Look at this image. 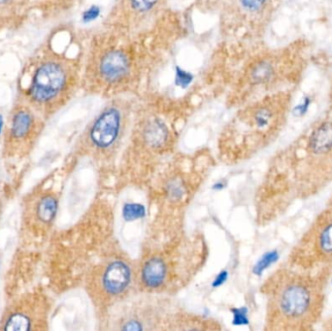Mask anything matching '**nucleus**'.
Masks as SVG:
<instances>
[{"instance_id": "obj_9", "label": "nucleus", "mask_w": 332, "mask_h": 331, "mask_svg": "<svg viewBox=\"0 0 332 331\" xmlns=\"http://www.w3.org/2000/svg\"><path fill=\"white\" fill-rule=\"evenodd\" d=\"M67 83V72L61 63L49 61L38 68L31 86V96L42 108L50 106Z\"/></svg>"}, {"instance_id": "obj_12", "label": "nucleus", "mask_w": 332, "mask_h": 331, "mask_svg": "<svg viewBox=\"0 0 332 331\" xmlns=\"http://www.w3.org/2000/svg\"><path fill=\"white\" fill-rule=\"evenodd\" d=\"M274 71H275V69L270 62H267V61L260 62L256 65V67H255V69L252 73V79L257 84L263 83L273 77Z\"/></svg>"}, {"instance_id": "obj_10", "label": "nucleus", "mask_w": 332, "mask_h": 331, "mask_svg": "<svg viewBox=\"0 0 332 331\" xmlns=\"http://www.w3.org/2000/svg\"><path fill=\"white\" fill-rule=\"evenodd\" d=\"M122 112L117 107H108L103 111L89 127L88 143L96 151L111 148L118 140L122 130Z\"/></svg>"}, {"instance_id": "obj_3", "label": "nucleus", "mask_w": 332, "mask_h": 331, "mask_svg": "<svg viewBox=\"0 0 332 331\" xmlns=\"http://www.w3.org/2000/svg\"><path fill=\"white\" fill-rule=\"evenodd\" d=\"M330 271L281 268L266 284V325L271 330H308L320 320Z\"/></svg>"}, {"instance_id": "obj_6", "label": "nucleus", "mask_w": 332, "mask_h": 331, "mask_svg": "<svg viewBox=\"0 0 332 331\" xmlns=\"http://www.w3.org/2000/svg\"><path fill=\"white\" fill-rule=\"evenodd\" d=\"M288 265L302 271H330L332 267V209L320 215L293 248Z\"/></svg>"}, {"instance_id": "obj_16", "label": "nucleus", "mask_w": 332, "mask_h": 331, "mask_svg": "<svg viewBox=\"0 0 332 331\" xmlns=\"http://www.w3.org/2000/svg\"><path fill=\"white\" fill-rule=\"evenodd\" d=\"M190 80H191V76H190V74L188 73V72L183 71V70L177 71V79H176V81H177L178 85H180L182 87H187L188 84H189Z\"/></svg>"}, {"instance_id": "obj_20", "label": "nucleus", "mask_w": 332, "mask_h": 331, "mask_svg": "<svg viewBox=\"0 0 332 331\" xmlns=\"http://www.w3.org/2000/svg\"><path fill=\"white\" fill-rule=\"evenodd\" d=\"M330 323H331V324H332V322H330ZM331 328H332V326H331Z\"/></svg>"}, {"instance_id": "obj_18", "label": "nucleus", "mask_w": 332, "mask_h": 331, "mask_svg": "<svg viewBox=\"0 0 332 331\" xmlns=\"http://www.w3.org/2000/svg\"><path fill=\"white\" fill-rule=\"evenodd\" d=\"M2 213H3V199L0 195V220H1V217H2Z\"/></svg>"}, {"instance_id": "obj_13", "label": "nucleus", "mask_w": 332, "mask_h": 331, "mask_svg": "<svg viewBox=\"0 0 332 331\" xmlns=\"http://www.w3.org/2000/svg\"><path fill=\"white\" fill-rule=\"evenodd\" d=\"M144 208L142 205L130 203L124 206L122 214L126 221H134L144 216Z\"/></svg>"}, {"instance_id": "obj_8", "label": "nucleus", "mask_w": 332, "mask_h": 331, "mask_svg": "<svg viewBox=\"0 0 332 331\" xmlns=\"http://www.w3.org/2000/svg\"><path fill=\"white\" fill-rule=\"evenodd\" d=\"M132 268L120 257H110L97 265L85 281L91 297L105 303L116 302L131 286Z\"/></svg>"}, {"instance_id": "obj_4", "label": "nucleus", "mask_w": 332, "mask_h": 331, "mask_svg": "<svg viewBox=\"0 0 332 331\" xmlns=\"http://www.w3.org/2000/svg\"><path fill=\"white\" fill-rule=\"evenodd\" d=\"M288 93H278L247 111L229 135L222 140L220 152L227 161H240L271 143L288 115Z\"/></svg>"}, {"instance_id": "obj_19", "label": "nucleus", "mask_w": 332, "mask_h": 331, "mask_svg": "<svg viewBox=\"0 0 332 331\" xmlns=\"http://www.w3.org/2000/svg\"><path fill=\"white\" fill-rule=\"evenodd\" d=\"M331 209H332V198H331Z\"/></svg>"}, {"instance_id": "obj_5", "label": "nucleus", "mask_w": 332, "mask_h": 331, "mask_svg": "<svg viewBox=\"0 0 332 331\" xmlns=\"http://www.w3.org/2000/svg\"><path fill=\"white\" fill-rule=\"evenodd\" d=\"M50 288L39 282L6 300L0 317V330L42 331L49 329L53 309Z\"/></svg>"}, {"instance_id": "obj_1", "label": "nucleus", "mask_w": 332, "mask_h": 331, "mask_svg": "<svg viewBox=\"0 0 332 331\" xmlns=\"http://www.w3.org/2000/svg\"><path fill=\"white\" fill-rule=\"evenodd\" d=\"M332 181V117L318 122L281 152L260 192L262 216L319 192Z\"/></svg>"}, {"instance_id": "obj_11", "label": "nucleus", "mask_w": 332, "mask_h": 331, "mask_svg": "<svg viewBox=\"0 0 332 331\" xmlns=\"http://www.w3.org/2000/svg\"><path fill=\"white\" fill-rule=\"evenodd\" d=\"M129 70L127 56L120 51H112L100 61V73L107 81L115 82L124 77Z\"/></svg>"}, {"instance_id": "obj_15", "label": "nucleus", "mask_w": 332, "mask_h": 331, "mask_svg": "<svg viewBox=\"0 0 332 331\" xmlns=\"http://www.w3.org/2000/svg\"><path fill=\"white\" fill-rule=\"evenodd\" d=\"M157 0H130L133 9L138 12H147L151 10Z\"/></svg>"}, {"instance_id": "obj_2", "label": "nucleus", "mask_w": 332, "mask_h": 331, "mask_svg": "<svg viewBox=\"0 0 332 331\" xmlns=\"http://www.w3.org/2000/svg\"><path fill=\"white\" fill-rule=\"evenodd\" d=\"M59 196L56 172L45 176L23 195L18 245L6 270L5 286L22 289L42 278L46 250L55 232Z\"/></svg>"}, {"instance_id": "obj_17", "label": "nucleus", "mask_w": 332, "mask_h": 331, "mask_svg": "<svg viewBox=\"0 0 332 331\" xmlns=\"http://www.w3.org/2000/svg\"><path fill=\"white\" fill-rule=\"evenodd\" d=\"M98 15H99V9L97 7H91L88 11H86L83 18H84L85 22H90V21L96 19L98 17Z\"/></svg>"}, {"instance_id": "obj_14", "label": "nucleus", "mask_w": 332, "mask_h": 331, "mask_svg": "<svg viewBox=\"0 0 332 331\" xmlns=\"http://www.w3.org/2000/svg\"><path fill=\"white\" fill-rule=\"evenodd\" d=\"M269 0H240L241 5L246 11L251 12H258L261 10Z\"/></svg>"}, {"instance_id": "obj_7", "label": "nucleus", "mask_w": 332, "mask_h": 331, "mask_svg": "<svg viewBox=\"0 0 332 331\" xmlns=\"http://www.w3.org/2000/svg\"><path fill=\"white\" fill-rule=\"evenodd\" d=\"M42 129V121L31 111L22 108L14 112L2 146V159L9 172H16L29 159Z\"/></svg>"}]
</instances>
